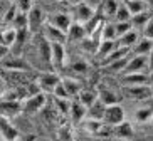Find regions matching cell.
Masks as SVG:
<instances>
[{
    "label": "cell",
    "instance_id": "31",
    "mask_svg": "<svg viewBox=\"0 0 153 141\" xmlns=\"http://www.w3.org/2000/svg\"><path fill=\"white\" fill-rule=\"evenodd\" d=\"M153 118L152 108H140L135 113V123L136 124H148Z\"/></svg>",
    "mask_w": 153,
    "mask_h": 141
},
{
    "label": "cell",
    "instance_id": "19",
    "mask_svg": "<svg viewBox=\"0 0 153 141\" xmlns=\"http://www.w3.org/2000/svg\"><path fill=\"white\" fill-rule=\"evenodd\" d=\"M136 41H138V32L136 30H128L126 34H123L121 37H118L116 39V46L118 47H125V49H130L136 44Z\"/></svg>",
    "mask_w": 153,
    "mask_h": 141
},
{
    "label": "cell",
    "instance_id": "48",
    "mask_svg": "<svg viewBox=\"0 0 153 141\" xmlns=\"http://www.w3.org/2000/svg\"><path fill=\"white\" fill-rule=\"evenodd\" d=\"M109 141H128V140H118V138H111Z\"/></svg>",
    "mask_w": 153,
    "mask_h": 141
},
{
    "label": "cell",
    "instance_id": "30",
    "mask_svg": "<svg viewBox=\"0 0 153 141\" xmlns=\"http://www.w3.org/2000/svg\"><path fill=\"white\" fill-rule=\"evenodd\" d=\"M104 108H106V106H103L99 101H96L91 108L86 109V118H88V119H94V121H101V119H103Z\"/></svg>",
    "mask_w": 153,
    "mask_h": 141
},
{
    "label": "cell",
    "instance_id": "41",
    "mask_svg": "<svg viewBox=\"0 0 153 141\" xmlns=\"http://www.w3.org/2000/svg\"><path fill=\"white\" fill-rule=\"evenodd\" d=\"M128 59H130V55H126V57H123V59H120V61H116V62H111L109 66H106V67L111 71V72H116V74H120L125 69V66H126V62H128Z\"/></svg>",
    "mask_w": 153,
    "mask_h": 141
},
{
    "label": "cell",
    "instance_id": "1",
    "mask_svg": "<svg viewBox=\"0 0 153 141\" xmlns=\"http://www.w3.org/2000/svg\"><path fill=\"white\" fill-rule=\"evenodd\" d=\"M0 69L2 71H15V72H32L34 67L30 66L27 59L20 55H7L0 61Z\"/></svg>",
    "mask_w": 153,
    "mask_h": 141
},
{
    "label": "cell",
    "instance_id": "4",
    "mask_svg": "<svg viewBox=\"0 0 153 141\" xmlns=\"http://www.w3.org/2000/svg\"><path fill=\"white\" fill-rule=\"evenodd\" d=\"M22 103V111L29 114H36L39 111H42L47 104V96L44 92H39L36 96H27L25 99L20 101Z\"/></svg>",
    "mask_w": 153,
    "mask_h": 141
},
{
    "label": "cell",
    "instance_id": "52",
    "mask_svg": "<svg viewBox=\"0 0 153 141\" xmlns=\"http://www.w3.org/2000/svg\"><path fill=\"white\" fill-rule=\"evenodd\" d=\"M0 72H2V69H0Z\"/></svg>",
    "mask_w": 153,
    "mask_h": 141
},
{
    "label": "cell",
    "instance_id": "49",
    "mask_svg": "<svg viewBox=\"0 0 153 141\" xmlns=\"http://www.w3.org/2000/svg\"><path fill=\"white\" fill-rule=\"evenodd\" d=\"M15 141H25V140H22V138L19 136V138H17V140H15Z\"/></svg>",
    "mask_w": 153,
    "mask_h": 141
},
{
    "label": "cell",
    "instance_id": "47",
    "mask_svg": "<svg viewBox=\"0 0 153 141\" xmlns=\"http://www.w3.org/2000/svg\"><path fill=\"white\" fill-rule=\"evenodd\" d=\"M5 10H7V9H2V7H0V25H2V18H4V14H5Z\"/></svg>",
    "mask_w": 153,
    "mask_h": 141
},
{
    "label": "cell",
    "instance_id": "18",
    "mask_svg": "<svg viewBox=\"0 0 153 141\" xmlns=\"http://www.w3.org/2000/svg\"><path fill=\"white\" fill-rule=\"evenodd\" d=\"M84 37H86L84 25H81L77 22H72L69 30L66 32V42H81Z\"/></svg>",
    "mask_w": 153,
    "mask_h": 141
},
{
    "label": "cell",
    "instance_id": "32",
    "mask_svg": "<svg viewBox=\"0 0 153 141\" xmlns=\"http://www.w3.org/2000/svg\"><path fill=\"white\" fill-rule=\"evenodd\" d=\"M99 34H101V39H99V41H116V34H114V25H113L111 22L101 24Z\"/></svg>",
    "mask_w": 153,
    "mask_h": 141
},
{
    "label": "cell",
    "instance_id": "34",
    "mask_svg": "<svg viewBox=\"0 0 153 141\" xmlns=\"http://www.w3.org/2000/svg\"><path fill=\"white\" fill-rule=\"evenodd\" d=\"M69 108H71V101L69 99H59V97H54V109L57 111L61 116H68Z\"/></svg>",
    "mask_w": 153,
    "mask_h": 141
},
{
    "label": "cell",
    "instance_id": "6",
    "mask_svg": "<svg viewBox=\"0 0 153 141\" xmlns=\"http://www.w3.org/2000/svg\"><path fill=\"white\" fill-rule=\"evenodd\" d=\"M123 94L135 101H148L152 99V86H126L123 87Z\"/></svg>",
    "mask_w": 153,
    "mask_h": 141
},
{
    "label": "cell",
    "instance_id": "24",
    "mask_svg": "<svg viewBox=\"0 0 153 141\" xmlns=\"http://www.w3.org/2000/svg\"><path fill=\"white\" fill-rule=\"evenodd\" d=\"M68 116H71V119L74 121V123H81L82 119L86 118V108L82 104H79L77 101H72Z\"/></svg>",
    "mask_w": 153,
    "mask_h": 141
},
{
    "label": "cell",
    "instance_id": "28",
    "mask_svg": "<svg viewBox=\"0 0 153 141\" xmlns=\"http://www.w3.org/2000/svg\"><path fill=\"white\" fill-rule=\"evenodd\" d=\"M77 96H79V101H77V103H79V104H82L86 109H88V108H91V106H93L96 101H98L96 91H89V89H84V91L81 89Z\"/></svg>",
    "mask_w": 153,
    "mask_h": 141
},
{
    "label": "cell",
    "instance_id": "43",
    "mask_svg": "<svg viewBox=\"0 0 153 141\" xmlns=\"http://www.w3.org/2000/svg\"><path fill=\"white\" fill-rule=\"evenodd\" d=\"M113 25H114V34H116V39H118V37H121L123 34H126L128 30H131L130 22H116V24H113Z\"/></svg>",
    "mask_w": 153,
    "mask_h": 141
},
{
    "label": "cell",
    "instance_id": "50",
    "mask_svg": "<svg viewBox=\"0 0 153 141\" xmlns=\"http://www.w3.org/2000/svg\"><path fill=\"white\" fill-rule=\"evenodd\" d=\"M116 2H118V4H123V2H125V0H116Z\"/></svg>",
    "mask_w": 153,
    "mask_h": 141
},
{
    "label": "cell",
    "instance_id": "14",
    "mask_svg": "<svg viewBox=\"0 0 153 141\" xmlns=\"http://www.w3.org/2000/svg\"><path fill=\"white\" fill-rule=\"evenodd\" d=\"M41 34L49 44H62V46H66V34H62L61 30H57L54 27H51L49 24H45L42 27Z\"/></svg>",
    "mask_w": 153,
    "mask_h": 141
},
{
    "label": "cell",
    "instance_id": "36",
    "mask_svg": "<svg viewBox=\"0 0 153 141\" xmlns=\"http://www.w3.org/2000/svg\"><path fill=\"white\" fill-rule=\"evenodd\" d=\"M15 15H17V7H15V4H10L9 7H7V10H5L4 18H2V24L7 25V27H10V24H12V20H14Z\"/></svg>",
    "mask_w": 153,
    "mask_h": 141
},
{
    "label": "cell",
    "instance_id": "29",
    "mask_svg": "<svg viewBox=\"0 0 153 141\" xmlns=\"http://www.w3.org/2000/svg\"><path fill=\"white\" fill-rule=\"evenodd\" d=\"M152 17V10H146V12H143V14H138V15H133V17L130 18V25L133 30H136V29H141L145 25V24L148 22Z\"/></svg>",
    "mask_w": 153,
    "mask_h": 141
},
{
    "label": "cell",
    "instance_id": "27",
    "mask_svg": "<svg viewBox=\"0 0 153 141\" xmlns=\"http://www.w3.org/2000/svg\"><path fill=\"white\" fill-rule=\"evenodd\" d=\"M116 41H99V44H98V49H96V57L98 59H104L106 55L111 52L113 49H116Z\"/></svg>",
    "mask_w": 153,
    "mask_h": 141
},
{
    "label": "cell",
    "instance_id": "44",
    "mask_svg": "<svg viewBox=\"0 0 153 141\" xmlns=\"http://www.w3.org/2000/svg\"><path fill=\"white\" fill-rule=\"evenodd\" d=\"M141 30H143V39H150L152 41L153 39V18H150L148 22L145 24L141 27Z\"/></svg>",
    "mask_w": 153,
    "mask_h": 141
},
{
    "label": "cell",
    "instance_id": "2",
    "mask_svg": "<svg viewBox=\"0 0 153 141\" xmlns=\"http://www.w3.org/2000/svg\"><path fill=\"white\" fill-rule=\"evenodd\" d=\"M150 55H135V57H131L128 59L126 62L125 69H123L120 76H126V74H140V72H145V69H146V72L152 74L150 71Z\"/></svg>",
    "mask_w": 153,
    "mask_h": 141
},
{
    "label": "cell",
    "instance_id": "8",
    "mask_svg": "<svg viewBox=\"0 0 153 141\" xmlns=\"http://www.w3.org/2000/svg\"><path fill=\"white\" fill-rule=\"evenodd\" d=\"M36 52L44 66H52V62H51V44L42 37L41 32L36 34Z\"/></svg>",
    "mask_w": 153,
    "mask_h": 141
},
{
    "label": "cell",
    "instance_id": "11",
    "mask_svg": "<svg viewBox=\"0 0 153 141\" xmlns=\"http://www.w3.org/2000/svg\"><path fill=\"white\" fill-rule=\"evenodd\" d=\"M47 24H49L51 27H54V29H57V30H61L62 34H66V32L69 30V27H71L72 18H71V15H69V14H62V12H59V14L49 15Z\"/></svg>",
    "mask_w": 153,
    "mask_h": 141
},
{
    "label": "cell",
    "instance_id": "7",
    "mask_svg": "<svg viewBox=\"0 0 153 141\" xmlns=\"http://www.w3.org/2000/svg\"><path fill=\"white\" fill-rule=\"evenodd\" d=\"M44 24V12L41 7H32L27 14V29L30 34H39Z\"/></svg>",
    "mask_w": 153,
    "mask_h": 141
},
{
    "label": "cell",
    "instance_id": "35",
    "mask_svg": "<svg viewBox=\"0 0 153 141\" xmlns=\"http://www.w3.org/2000/svg\"><path fill=\"white\" fill-rule=\"evenodd\" d=\"M57 140L59 141H76L72 138V131L69 124H61L57 129Z\"/></svg>",
    "mask_w": 153,
    "mask_h": 141
},
{
    "label": "cell",
    "instance_id": "15",
    "mask_svg": "<svg viewBox=\"0 0 153 141\" xmlns=\"http://www.w3.org/2000/svg\"><path fill=\"white\" fill-rule=\"evenodd\" d=\"M19 136V129L10 123V119L0 116V138L4 141H15Z\"/></svg>",
    "mask_w": 153,
    "mask_h": 141
},
{
    "label": "cell",
    "instance_id": "37",
    "mask_svg": "<svg viewBox=\"0 0 153 141\" xmlns=\"http://www.w3.org/2000/svg\"><path fill=\"white\" fill-rule=\"evenodd\" d=\"M114 18H116V22H130V12H128V9L125 7V4H120L116 9V14H114Z\"/></svg>",
    "mask_w": 153,
    "mask_h": 141
},
{
    "label": "cell",
    "instance_id": "33",
    "mask_svg": "<svg viewBox=\"0 0 153 141\" xmlns=\"http://www.w3.org/2000/svg\"><path fill=\"white\" fill-rule=\"evenodd\" d=\"M10 27L14 29V30H25V29H27V14L17 12V15L14 17V20H12V24H10Z\"/></svg>",
    "mask_w": 153,
    "mask_h": 141
},
{
    "label": "cell",
    "instance_id": "42",
    "mask_svg": "<svg viewBox=\"0 0 153 141\" xmlns=\"http://www.w3.org/2000/svg\"><path fill=\"white\" fill-rule=\"evenodd\" d=\"M14 4L17 7V12H20V14H29V10L34 7L32 0H15Z\"/></svg>",
    "mask_w": 153,
    "mask_h": 141
},
{
    "label": "cell",
    "instance_id": "46",
    "mask_svg": "<svg viewBox=\"0 0 153 141\" xmlns=\"http://www.w3.org/2000/svg\"><path fill=\"white\" fill-rule=\"evenodd\" d=\"M9 54H10V49H9V47H5V46H2V44H0V61L4 59V57H7Z\"/></svg>",
    "mask_w": 153,
    "mask_h": 141
},
{
    "label": "cell",
    "instance_id": "25",
    "mask_svg": "<svg viewBox=\"0 0 153 141\" xmlns=\"http://www.w3.org/2000/svg\"><path fill=\"white\" fill-rule=\"evenodd\" d=\"M15 35H17V32L12 27H5V29L0 27V44L2 46L12 49V46H14V42H15Z\"/></svg>",
    "mask_w": 153,
    "mask_h": 141
},
{
    "label": "cell",
    "instance_id": "20",
    "mask_svg": "<svg viewBox=\"0 0 153 141\" xmlns=\"http://www.w3.org/2000/svg\"><path fill=\"white\" fill-rule=\"evenodd\" d=\"M123 4H125V7L128 9V12H130L131 17H133V15H138V14H143V12H146V10H150L145 0H125Z\"/></svg>",
    "mask_w": 153,
    "mask_h": 141
},
{
    "label": "cell",
    "instance_id": "9",
    "mask_svg": "<svg viewBox=\"0 0 153 141\" xmlns=\"http://www.w3.org/2000/svg\"><path fill=\"white\" fill-rule=\"evenodd\" d=\"M96 96H98V101H99L103 106L120 104V101H121V96L118 94L116 91L109 89L108 86H99L98 91H96Z\"/></svg>",
    "mask_w": 153,
    "mask_h": 141
},
{
    "label": "cell",
    "instance_id": "21",
    "mask_svg": "<svg viewBox=\"0 0 153 141\" xmlns=\"http://www.w3.org/2000/svg\"><path fill=\"white\" fill-rule=\"evenodd\" d=\"M79 124H81L82 133L86 136H96L99 133V129H101V126H103L101 121H94V119H88V118H84Z\"/></svg>",
    "mask_w": 153,
    "mask_h": 141
},
{
    "label": "cell",
    "instance_id": "26",
    "mask_svg": "<svg viewBox=\"0 0 153 141\" xmlns=\"http://www.w3.org/2000/svg\"><path fill=\"white\" fill-rule=\"evenodd\" d=\"M131 49H133V52L136 55H150L152 54V49H153V44L150 39H143L141 37V41H136V44Z\"/></svg>",
    "mask_w": 153,
    "mask_h": 141
},
{
    "label": "cell",
    "instance_id": "16",
    "mask_svg": "<svg viewBox=\"0 0 153 141\" xmlns=\"http://www.w3.org/2000/svg\"><path fill=\"white\" fill-rule=\"evenodd\" d=\"M111 136L118 138V140H128V141H131V138L135 136V129H133L131 123L123 121V123H120L118 126L111 128Z\"/></svg>",
    "mask_w": 153,
    "mask_h": 141
},
{
    "label": "cell",
    "instance_id": "51",
    "mask_svg": "<svg viewBox=\"0 0 153 141\" xmlns=\"http://www.w3.org/2000/svg\"><path fill=\"white\" fill-rule=\"evenodd\" d=\"M0 141H4V140H2V138H0Z\"/></svg>",
    "mask_w": 153,
    "mask_h": 141
},
{
    "label": "cell",
    "instance_id": "3",
    "mask_svg": "<svg viewBox=\"0 0 153 141\" xmlns=\"http://www.w3.org/2000/svg\"><path fill=\"white\" fill-rule=\"evenodd\" d=\"M123 121H125V109L120 104H113V106H106L104 108L103 119H101L103 124H106L109 128H114L120 123H123Z\"/></svg>",
    "mask_w": 153,
    "mask_h": 141
},
{
    "label": "cell",
    "instance_id": "13",
    "mask_svg": "<svg viewBox=\"0 0 153 141\" xmlns=\"http://www.w3.org/2000/svg\"><path fill=\"white\" fill-rule=\"evenodd\" d=\"M66 57H68L66 46H62V44H51V62H52L54 67L57 69L64 67L66 66Z\"/></svg>",
    "mask_w": 153,
    "mask_h": 141
},
{
    "label": "cell",
    "instance_id": "40",
    "mask_svg": "<svg viewBox=\"0 0 153 141\" xmlns=\"http://www.w3.org/2000/svg\"><path fill=\"white\" fill-rule=\"evenodd\" d=\"M15 32H17V35H15V42H14V46L12 47H15V50H20L22 46H24V42L27 41L29 30L25 29V30H15Z\"/></svg>",
    "mask_w": 153,
    "mask_h": 141
},
{
    "label": "cell",
    "instance_id": "17",
    "mask_svg": "<svg viewBox=\"0 0 153 141\" xmlns=\"http://www.w3.org/2000/svg\"><path fill=\"white\" fill-rule=\"evenodd\" d=\"M74 14H76V20H74V22L84 25L86 22H89L91 18L94 17V10L91 9L88 4H84V2H82V4H77V5H76Z\"/></svg>",
    "mask_w": 153,
    "mask_h": 141
},
{
    "label": "cell",
    "instance_id": "10",
    "mask_svg": "<svg viewBox=\"0 0 153 141\" xmlns=\"http://www.w3.org/2000/svg\"><path fill=\"white\" fill-rule=\"evenodd\" d=\"M123 87L126 86H152V74H126V76H120Z\"/></svg>",
    "mask_w": 153,
    "mask_h": 141
},
{
    "label": "cell",
    "instance_id": "23",
    "mask_svg": "<svg viewBox=\"0 0 153 141\" xmlns=\"http://www.w3.org/2000/svg\"><path fill=\"white\" fill-rule=\"evenodd\" d=\"M61 86L64 87V91L68 92L69 99H71L72 96L79 94V91H81V82L77 81V79H72V78H64V79H61Z\"/></svg>",
    "mask_w": 153,
    "mask_h": 141
},
{
    "label": "cell",
    "instance_id": "39",
    "mask_svg": "<svg viewBox=\"0 0 153 141\" xmlns=\"http://www.w3.org/2000/svg\"><path fill=\"white\" fill-rule=\"evenodd\" d=\"M118 5H120V4H118L116 0H104V2H103V12H104V15H108V17H114Z\"/></svg>",
    "mask_w": 153,
    "mask_h": 141
},
{
    "label": "cell",
    "instance_id": "22",
    "mask_svg": "<svg viewBox=\"0 0 153 141\" xmlns=\"http://www.w3.org/2000/svg\"><path fill=\"white\" fill-rule=\"evenodd\" d=\"M130 52H131L130 49H125V47H116V49H113L111 52L104 57V59H101V66H109L111 62H116V61L126 57Z\"/></svg>",
    "mask_w": 153,
    "mask_h": 141
},
{
    "label": "cell",
    "instance_id": "38",
    "mask_svg": "<svg viewBox=\"0 0 153 141\" xmlns=\"http://www.w3.org/2000/svg\"><path fill=\"white\" fill-rule=\"evenodd\" d=\"M69 69H71L72 72H76L77 76H84V74L88 72L89 66H88L86 61H76V62H72L71 66H69Z\"/></svg>",
    "mask_w": 153,
    "mask_h": 141
},
{
    "label": "cell",
    "instance_id": "45",
    "mask_svg": "<svg viewBox=\"0 0 153 141\" xmlns=\"http://www.w3.org/2000/svg\"><path fill=\"white\" fill-rule=\"evenodd\" d=\"M79 141H109L106 138H96V136H82L79 138Z\"/></svg>",
    "mask_w": 153,
    "mask_h": 141
},
{
    "label": "cell",
    "instance_id": "12",
    "mask_svg": "<svg viewBox=\"0 0 153 141\" xmlns=\"http://www.w3.org/2000/svg\"><path fill=\"white\" fill-rule=\"evenodd\" d=\"M22 113V103L20 101H0V116L12 119Z\"/></svg>",
    "mask_w": 153,
    "mask_h": 141
},
{
    "label": "cell",
    "instance_id": "5",
    "mask_svg": "<svg viewBox=\"0 0 153 141\" xmlns=\"http://www.w3.org/2000/svg\"><path fill=\"white\" fill-rule=\"evenodd\" d=\"M36 82H37V86H39V89H41V92L45 94V92H52L54 91V87L61 82V78H59L56 72L45 71V72L36 76Z\"/></svg>",
    "mask_w": 153,
    "mask_h": 141
}]
</instances>
